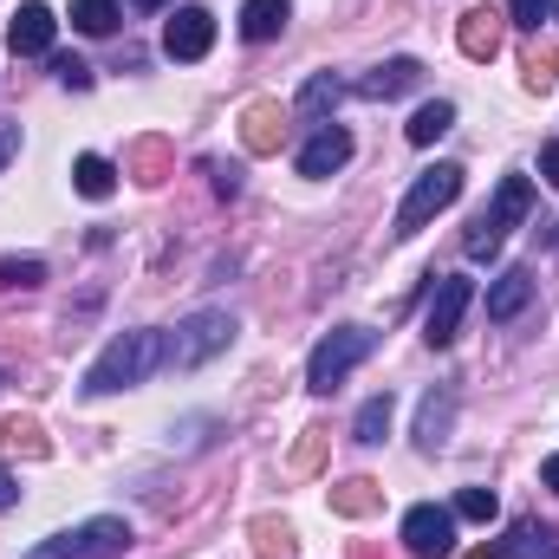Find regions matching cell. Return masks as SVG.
I'll list each match as a JSON object with an SVG mask.
<instances>
[{
    "label": "cell",
    "instance_id": "obj_21",
    "mask_svg": "<svg viewBox=\"0 0 559 559\" xmlns=\"http://www.w3.org/2000/svg\"><path fill=\"white\" fill-rule=\"evenodd\" d=\"M72 189H79L85 202H105V195L118 189V169H111L105 156H79V163H72Z\"/></svg>",
    "mask_w": 559,
    "mask_h": 559
},
{
    "label": "cell",
    "instance_id": "obj_8",
    "mask_svg": "<svg viewBox=\"0 0 559 559\" xmlns=\"http://www.w3.org/2000/svg\"><path fill=\"white\" fill-rule=\"evenodd\" d=\"M468 299H475V280H462V274L436 280V293H429V319H423V338H429V345H449V338L462 332Z\"/></svg>",
    "mask_w": 559,
    "mask_h": 559
},
{
    "label": "cell",
    "instance_id": "obj_39",
    "mask_svg": "<svg viewBox=\"0 0 559 559\" xmlns=\"http://www.w3.org/2000/svg\"><path fill=\"white\" fill-rule=\"evenodd\" d=\"M554 20H559V0H554Z\"/></svg>",
    "mask_w": 559,
    "mask_h": 559
},
{
    "label": "cell",
    "instance_id": "obj_29",
    "mask_svg": "<svg viewBox=\"0 0 559 559\" xmlns=\"http://www.w3.org/2000/svg\"><path fill=\"white\" fill-rule=\"evenodd\" d=\"M554 13V0H508V20L514 26H527V33H540V20Z\"/></svg>",
    "mask_w": 559,
    "mask_h": 559
},
{
    "label": "cell",
    "instance_id": "obj_16",
    "mask_svg": "<svg viewBox=\"0 0 559 559\" xmlns=\"http://www.w3.org/2000/svg\"><path fill=\"white\" fill-rule=\"evenodd\" d=\"M286 20H293V0H248V7H241V39L267 46V39L286 33Z\"/></svg>",
    "mask_w": 559,
    "mask_h": 559
},
{
    "label": "cell",
    "instance_id": "obj_19",
    "mask_svg": "<svg viewBox=\"0 0 559 559\" xmlns=\"http://www.w3.org/2000/svg\"><path fill=\"white\" fill-rule=\"evenodd\" d=\"M280 138H286V118H280V105H248V118H241V143L248 150H280Z\"/></svg>",
    "mask_w": 559,
    "mask_h": 559
},
{
    "label": "cell",
    "instance_id": "obj_9",
    "mask_svg": "<svg viewBox=\"0 0 559 559\" xmlns=\"http://www.w3.org/2000/svg\"><path fill=\"white\" fill-rule=\"evenodd\" d=\"M52 33H59V20H52L46 0H26V7H13V20H7L13 59H46V52H52Z\"/></svg>",
    "mask_w": 559,
    "mask_h": 559
},
{
    "label": "cell",
    "instance_id": "obj_33",
    "mask_svg": "<svg viewBox=\"0 0 559 559\" xmlns=\"http://www.w3.org/2000/svg\"><path fill=\"white\" fill-rule=\"evenodd\" d=\"M20 156V124H0V169Z\"/></svg>",
    "mask_w": 559,
    "mask_h": 559
},
{
    "label": "cell",
    "instance_id": "obj_22",
    "mask_svg": "<svg viewBox=\"0 0 559 559\" xmlns=\"http://www.w3.org/2000/svg\"><path fill=\"white\" fill-rule=\"evenodd\" d=\"M449 131H455V105H449V98L423 105L417 118H411V143H417V150H429V143H436V138H449Z\"/></svg>",
    "mask_w": 559,
    "mask_h": 559
},
{
    "label": "cell",
    "instance_id": "obj_18",
    "mask_svg": "<svg viewBox=\"0 0 559 559\" xmlns=\"http://www.w3.org/2000/svg\"><path fill=\"white\" fill-rule=\"evenodd\" d=\"M462 52L468 59H495L501 52V13H488V7L462 13Z\"/></svg>",
    "mask_w": 559,
    "mask_h": 559
},
{
    "label": "cell",
    "instance_id": "obj_20",
    "mask_svg": "<svg viewBox=\"0 0 559 559\" xmlns=\"http://www.w3.org/2000/svg\"><path fill=\"white\" fill-rule=\"evenodd\" d=\"M391 417H397V397H391V391L365 397V411L352 423V442H384V436H391Z\"/></svg>",
    "mask_w": 559,
    "mask_h": 559
},
{
    "label": "cell",
    "instance_id": "obj_12",
    "mask_svg": "<svg viewBox=\"0 0 559 559\" xmlns=\"http://www.w3.org/2000/svg\"><path fill=\"white\" fill-rule=\"evenodd\" d=\"M468 559H559V534L540 527V521H514L508 540H495V547H481V554H468Z\"/></svg>",
    "mask_w": 559,
    "mask_h": 559
},
{
    "label": "cell",
    "instance_id": "obj_32",
    "mask_svg": "<svg viewBox=\"0 0 559 559\" xmlns=\"http://www.w3.org/2000/svg\"><path fill=\"white\" fill-rule=\"evenodd\" d=\"M540 176H547V182L559 189V138H554V143H540Z\"/></svg>",
    "mask_w": 559,
    "mask_h": 559
},
{
    "label": "cell",
    "instance_id": "obj_23",
    "mask_svg": "<svg viewBox=\"0 0 559 559\" xmlns=\"http://www.w3.org/2000/svg\"><path fill=\"white\" fill-rule=\"evenodd\" d=\"M72 26L92 33V39L118 33V0H72Z\"/></svg>",
    "mask_w": 559,
    "mask_h": 559
},
{
    "label": "cell",
    "instance_id": "obj_6",
    "mask_svg": "<svg viewBox=\"0 0 559 559\" xmlns=\"http://www.w3.org/2000/svg\"><path fill=\"white\" fill-rule=\"evenodd\" d=\"M455 195H462V169H455V163L423 169L417 182H411V195H404V209H397V235H417L423 222H436Z\"/></svg>",
    "mask_w": 559,
    "mask_h": 559
},
{
    "label": "cell",
    "instance_id": "obj_13",
    "mask_svg": "<svg viewBox=\"0 0 559 559\" xmlns=\"http://www.w3.org/2000/svg\"><path fill=\"white\" fill-rule=\"evenodd\" d=\"M527 299H534V274H527V267H508V274L488 286V319H495V325H508V319H521V312H527Z\"/></svg>",
    "mask_w": 559,
    "mask_h": 559
},
{
    "label": "cell",
    "instance_id": "obj_24",
    "mask_svg": "<svg viewBox=\"0 0 559 559\" xmlns=\"http://www.w3.org/2000/svg\"><path fill=\"white\" fill-rule=\"evenodd\" d=\"M449 514H455V521H475V527H488V521L501 514V501H495V488H462Z\"/></svg>",
    "mask_w": 559,
    "mask_h": 559
},
{
    "label": "cell",
    "instance_id": "obj_26",
    "mask_svg": "<svg viewBox=\"0 0 559 559\" xmlns=\"http://www.w3.org/2000/svg\"><path fill=\"white\" fill-rule=\"evenodd\" d=\"M254 540H261V559L293 554V527H280V521H254Z\"/></svg>",
    "mask_w": 559,
    "mask_h": 559
},
{
    "label": "cell",
    "instance_id": "obj_27",
    "mask_svg": "<svg viewBox=\"0 0 559 559\" xmlns=\"http://www.w3.org/2000/svg\"><path fill=\"white\" fill-rule=\"evenodd\" d=\"M0 286H46V261H0Z\"/></svg>",
    "mask_w": 559,
    "mask_h": 559
},
{
    "label": "cell",
    "instance_id": "obj_7",
    "mask_svg": "<svg viewBox=\"0 0 559 559\" xmlns=\"http://www.w3.org/2000/svg\"><path fill=\"white\" fill-rule=\"evenodd\" d=\"M404 547L417 559H449L455 554V514L436 508V501H417V508L404 514Z\"/></svg>",
    "mask_w": 559,
    "mask_h": 559
},
{
    "label": "cell",
    "instance_id": "obj_30",
    "mask_svg": "<svg viewBox=\"0 0 559 559\" xmlns=\"http://www.w3.org/2000/svg\"><path fill=\"white\" fill-rule=\"evenodd\" d=\"M52 72H59V85H72V92H85V85H92V66H85V59H72V52H59V59H52Z\"/></svg>",
    "mask_w": 559,
    "mask_h": 559
},
{
    "label": "cell",
    "instance_id": "obj_35",
    "mask_svg": "<svg viewBox=\"0 0 559 559\" xmlns=\"http://www.w3.org/2000/svg\"><path fill=\"white\" fill-rule=\"evenodd\" d=\"M13 501H20V481H13V475L0 468V508H13Z\"/></svg>",
    "mask_w": 559,
    "mask_h": 559
},
{
    "label": "cell",
    "instance_id": "obj_2",
    "mask_svg": "<svg viewBox=\"0 0 559 559\" xmlns=\"http://www.w3.org/2000/svg\"><path fill=\"white\" fill-rule=\"evenodd\" d=\"M527 209H534V182H527L521 169H508V176H501V189H495V202H488V209L475 215V228L462 235V254H468V261H495V254H501V241L514 235V222H521Z\"/></svg>",
    "mask_w": 559,
    "mask_h": 559
},
{
    "label": "cell",
    "instance_id": "obj_37",
    "mask_svg": "<svg viewBox=\"0 0 559 559\" xmlns=\"http://www.w3.org/2000/svg\"><path fill=\"white\" fill-rule=\"evenodd\" d=\"M131 7H143V13H150V7H169V0H131Z\"/></svg>",
    "mask_w": 559,
    "mask_h": 559
},
{
    "label": "cell",
    "instance_id": "obj_25",
    "mask_svg": "<svg viewBox=\"0 0 559 559\" xmlns=\"http://www.w3.org/2000/svg\"><path fill=\"white\" fill-rule=\"evenodd\" d=\"M378 501H384L378 481H338V488H332V508H338V514H371Z\"/></svg>",
    "mask_w": 559,
    "mask_h": 559
},
{
    "label": "cell",
    "instance_id": "obj_11",
    "mask_svg": "<svg viewBox=\"0 0 559 559\" xmlns=\"http://www.w3.org/2000/svg\"><path fill=\"white\" fill-rule=\"evenodd\" d=\"M345 163H352V131L345 124H319L306 138V150H299V176H312V182L319 176H338Z\"/></svg>",
    "mask_w": 559,
    "mask_h": 559
},
{
    "label": "cell",
    "instance_id": "obj_31",
    "mask_svg": "<svg viewBox=\"0 0 559 559\" xmlns=\"http://www.w3.org/2000/svg\"><path fill=\"white\" fill-rule=\"evenodd\" d=\"M7 442H13V449H26V455H46V436H39V423H7Z\"/></svg>",
    "mask_w": 559,
    "mask_h": 559
},
{
    "label": "cell",
    "instance_id": "obj_15",
    "mask_svg": "<svg viewBox=\"0 0 559 559\" xmlns=\"http://www.w3.org/2000/svg\"><path fill=\"white\" fill-rule=\"evenodd\" d=\"M338 105H345V79H332V72H312V79L299 85V98H293V111H299V118H312V124H319V118H332Z\"/></svg>",
    "mask_w": 559,
    "mask_h": 559
},
{
    "label": "cell",
    "instance_id": "obj_1",
    "mask_svg": "<svg viewBox=\"0 0 559 559\" xmlns=\"http://www.w3.org/2000/svg\"><path fill=\"white\" fill-rule=\"evenodd\" d=\"M150 371H163V332H156V325H143V332H118V338L92 358V371H85V397L131 391V384L150 378Z\"/></svg>",
    "mask_w": 559,
    "mask_h": 559
},
{
    "label": "cell",
    "instance_id": "obj_36",
    "mask_svg": "<svg viewBox=\"0 0 559 559\" xmlns=\"http://www.w3.org/2000/svg\"><path fill=\"white\" fill-rule=\"evenodd\" d=\"M540 481H547V488L559 495V455H547V462H540Z\"/></svg>",
    "mask_w": 559,
    "mask_h": 559
},
{
    "label": "cell",
    "instance_id": "obj_4",
    "mask_svg": "<svg viewBox=\"0 0 559 559\" xmlns=\"http://www.w3.org/2000/svg\"><path fill=\"white\" fill-rule=\"evenodd\" d=\"M371 352H378V332H371V325H338V332H325V338L312 345V358H306V391L332 397Z\"/></svg>",
    "mask_w": 559,
    "mask_h": 559
},
{
    "label": "cell",
    "instance_id": "obj_34",
    "mask_svg": "<svg viewBox=\"0 0 559 559\" xmlns=\"http://www.w3.org/2000/svg\"><path fill=\"white\" fill-rule=\"evenodd\" d=\"M215 189L222 195H241V169H215Z\"/></svg>",
    "mask_w": 559,
    "mask_h": 559
},
{
    "label": "cell",
    "instance_id": "obj_38",
    "mask_svg": "<svg viewBox=\"0 0 559 559\" xmlns=\"http://www.w3.org/2000/svg\"><path fill=\"white\" fill-rule=\"evenodd\" d=\"M554 254H559V235H554Z\"/></svg>",
    "mask_w": 559,
    "mask_h": 559
},
{
    "label": "cell",
    "instance_id": "obj_14",
    "mask_svg": "<svg viewBox=\"0 0 559 559\" xmlns=\"http://www.w3.org/2000/svg\"><path fill=\"white\" fill-rule=\"evenodd\" d=\"M417 85H423V66H417V59H384V66H378L358 92H365V98H378V105H391V98H404V92H417Z\"/></svg>",
    "mask_w": 559,
    "mask_h": 559
},
{
    "label": "cell",
    "instance_id": "obj_28",
    "mask_svg": "<svg viewBox=\"0 0 559 559\" xmlns=\"http://www.w3.org/2000/svg\"><path fill=\"white\" fill-rule=\"evenodd\" d=\"M521 72H527V85H534V92H547V85H554V72H559V59L547 52V46H534V52L521 59Z\"/></svg>",
    "mask_w": 559,
    "mask_h": 559
},
{
    "label": "cell",
    "instance_id": "obj_17",
    "mask_svg": "<svg viewBox=\"0 0 559 559\" xmlns=\"http://www.w3.org/2000/svg\"><path fill=\"white\" fill-rule=\"evenodd\" d=\"M449 423H455V391L442 384V391H429V397H423L417 442H423V449H442V442H449Z\"/></svg>",
    "mask_w": 559,
    "mask_h": 559
},
{
    "label": "cell",
    "instance_id": "obj_5",
    "mask_svg": "<svg viewBox=\"0 0 559 559\" xmlns=\"http://www.w3.org/2000/svg\"><path fill=\"white\" fill-rule=\"evenodd\" d=\"M131 547V521L124 514H98V521H79L52 540H39L26 559H118Z\"/></svg>",
    "mask_w": 559,
    "mask_h": 559
},
{
    "label": "cell",
    "instance_id": "obj_3",
    "mask_svg": "<svg viewBox=\"0 0 559 559\" xmlns=\"http://www.w3.org/2000/svg\"><path fill=\"white\" fill-rule=\"evenodd\" d=\"M228 338H235V312L202 306V312H189L176 332H163V365H169V371H202L215 352H228Z\"/></svg>",
    "mask_w": 559,
    "mask_h": 559
},
{
    "label": "cell",
    "instance_id": "obj_10",
    "mask_svg": "<svg viewBox=\"0 0 559 559\" xmlns=\"http://www.w3.org/2000/svg\"><path fill=\"white\" fill-rule=\"evenodd\" d=\"M209 46H215V13H209V7H182V13L163 26V52L182 59V66L209 59Z\"/></svg>",
    "mask_w": 559,
    "mask_h": 559
}]
</instances>
